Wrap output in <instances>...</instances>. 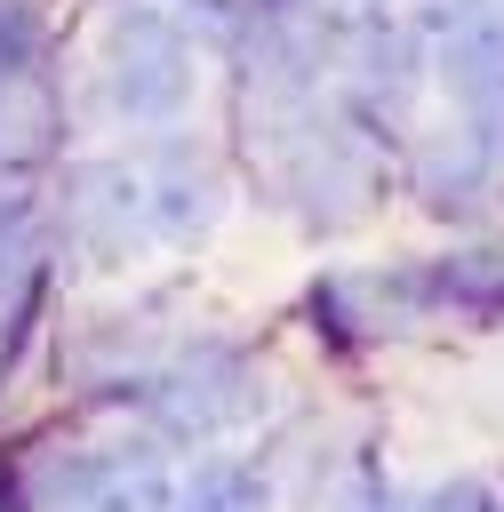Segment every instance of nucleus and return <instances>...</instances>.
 I'll list each match as a JSON object with an SVG mask.
<instances>
[{
	"label": "nucleus",
	"instance_id": "obj_2",
	"mask_svg": "<svg viewBox=\"0 0 504 512\" xmlns=\"http://www.w3.org/2000/svg\"><path fill=\"white\" fill-rule=\"evenodd\" d=\"M456 88L480 96V104H504V24H480L456 48Z\"/></svg>",
	"mask_w": 504,
	"mask_h": 512
},
{
	"label": "nucleus",
	"instance_id": "obj_3",
	"mask_svg": "<svg viewBox=\"0 0 504 512\" xmlns=\"http://www.w3.org/2000/svg\"><path fill=\"white\" fill-rule=\"evenodd\" d=\"M32 56H40V24L24 8H0V80H16Z\"/></svg>",
	"mask_w": 504,
	"mask_h": 512
},
{
	"label": "nucleus",
	"instance_id": "obj_1",
	"mask_svg": "<svg viewBox=\"0 0 504 512\" xmlns=\"http://www.w3.org/2000/svg\"><path fill=\"white\" fill-rule=\"evenodd\" d=\"M112 88H120V112H168L184 96V48H176V32L160 16H128L120 24V72H112Z\"/></svg>",
	"mask_w": 504,
	"mask_h": 512
}]
</instances>
